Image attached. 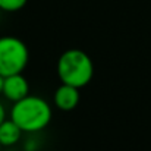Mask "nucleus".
Masks as SVG:
<instances>
[{"label":"nucleus","instance_id":"20e7f679","mask_svg":"<svg viewBox=\"0 0 151 151\" xmlns=\"http://www.w3.org/2000/svg\"><path fill=\"white\" fill-rule=\"evenodd\" d=\"M1 96L6 100L16 103L24 97L29 96V84L22 73H15L3 78V88Z\"/></svg>","mask_w":151,"mask_h":151},{"label":"nucleus","instance_id":"f257e3e1","mask_svg":"<svg viewBox=\"0 0 151 151\" xmlns=\"http://www.w3.org/2000/svg\"><path fill=\"white\" fill-rule=\"evenodd\" d=\"M10 119L24 132H40L50 123L51 107L41 97L27 96L22 100L13 103Z\"/></svg>","mask_w":151,"mask_h":151},{"label":"nucleus","instance_id":"7ed1b4c3","mask_svg":"<svg viewBox=\"0 0 151 151\" xmlns=\"http://www.w3.org/2000/svg\"><path fill=\"white\" fill-rule=\"evenodd\" d=\"M29 60L27 44L12 35L0 37V75L9 76L22 73Z\"/></svg>","mask_w":151,"mask_h":151},{"label":"nucleus","instance_id":"9d476101","mask_svg":"<svg viewBox=\"0 0 151 151\" xmlns=\"http://www.w3.org/2000/svg\"><path fill=\"white\" fill-rule=\"evenodd\" d=\"M0 148H1V145H0Z\"/></svg>","mask_w":151,"mask_h":151},{"label":"nucleus","instance_id":"6e6552de","mask_svg":"<svg viewBox=\"0 0 151 151\" xmlns=\"http://www.w3.org/2000/svg\"><path fill=\"white\" fill-rule=\"evenodd\" d=\"M6 119V110H4V107H3V104L0 103V123L3 122Z\"/></svg>","mask_w":151,"mask_h":151},{"label":"nucleus","instance_id":"423d86ee","mask_svg":"<svg viewBox=\"0 0 151 151\" xmlns=\"http://www.w3.org/2000/svg\"><path fill=\"white\" fill-rule=\"evenodd\" d=\"M24 131L12 120L4 119L0 123V145L1 147H10L19 142Z\"/></svg>","mask_w":151,"mask_h":151},{"label":"nucleus","instance_id":"39448f33","mask_svg":"<svg viewBox=\"0 0 151 151\" xmlns=\"http://www.w3.org/2000/svg\"><path fill=\"white\" fill-rule=\"evenodd\" d=\"M79 88L73 87V85H69V84H63L57 87V90L54 91V96H53V101H54V106L63 111H69V110H73L78 103H79Z\"/></svg>","mask_w":151,"mask_h":151},{"label":"nucleus","instance_id":"f03ea898","mask_svg":"<svg viewBox=\"0 0 151 151\" xmlns=\"http://www.w3.org/2000/svg\"><path fill=\"white\" fill-rule=\"evenodd\" d=\"M57 75L63 84L82 88L93 79V60L84 50L69 49L62 53L57 60Z\"/></svg>","mask_w":151,"mask_h":151},{"label":"nucleus","instance_id":"0eeeda50","mask_svg":"<svg viewBox=\"0 0 151 151\" xmlns=\"http://www.w3.org/2000/svg\"><path fill=\"white\" fill-rule=\"evenodd\" d=\"M28 0H0V9L4 12H18L25 7Z\"/></svg>","mask_w":151,"mask_h":151},{"label":"nucleus","instance_id":"1a4fd4ad","mask_svg":"<svg viewBox=\"0 0 151 151\" xmlns=\"http://www.w3.org/2000/svg\"><path fill=\"white\" fill-rule=\"evenodd\" d=\"M1 88H3V76L0 75V96H1Z\"/></svg>","mask_w":151,"mask_h":151}]
</instances>
